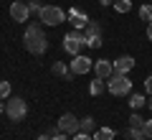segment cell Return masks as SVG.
<instances>
[{"instance_id":"obj_1","label":"cell","mask_w":152,"mask_h":140,"mask_svg":"<svg viewBox=\"0 0 152 140\" xmlns=\"http://www.w3.org/2000/svg\"><path fill=\"white\" fill-rule=\"evenodd\" d=\"M23 43H26V51H31L33 56H41L48 51V38L41 31V23H31L23 33Z\"/></svg>"},{"instance_id":"obj_2","label":"cell","mask_w":152,"mask_h":140,"mask_svg":"<svg viewBox=\"0 0 152 140\" xmlns=\"http://www.w3.org/2000/svg\"><path fill=\"white\" fill-rule=\"evenodd\" d=\"M107 89H109V94H114V97H124V94L132 92V81H129L127 74H112L107 79Z\"/></svg>"},{"instance_id":"obj_3","label":"cell","mask_w":152,"mask_h":140,"mask_svg":"<svg viewBox=\"0 0 152 140\" xmlns=\"http://www.w3.org/2000/svg\"><path fill=\"white\" fill-rule=\"evenodd\" d=\"M38 18H41L43 26H58V23H64L69 16H66L64 8H58V5H43L41 13H38Z\"/></svg>"},{"instance_id":"obj_4","label":"cell","mask_w":152,"mask_h":140,"mask_svg":"<svg viewBox=\"0 0 152 140\" xmlns=\"http://www.w3.org/2000/svg\"><path fill=\"white\" fill-rule=\"evenodd\" d=\"M5 115L13 120V122H20V120L28 115V102H26V99H20V97H8Z\"/></svg>"},{"instance_id":"obj_5","label":"cell","mask_w":152,"mask_h":140,"mask_svg":"<svg viewBox=\"0 0 152 140\" xmlns=\"http://www.w3.org/2000/svg\"><path fill=\"white\" fill-rule=\"evenodd\" d=\"M86 38H84V33H79L74 28L71 33H66L64 36V51L66 54H71V56H76V54H81V46H86Z\"/></svg>"},{"instance_id":"obj_6","label":"cell","mask_w":152,"mask_h":140,"mask_svg":"<svg viewBox=\"0 0 152 140\" xmlns=\"http://www.w3.org/2000/svg\"><path fill=\"white\" fill-rule=\"evenodd\" d=\"M56 125H58V130H61V133H66V135H76L79 130H81V120H76V115H71V112L61 115Z\"/></svg>"},{"instance_id":"obj_7","label":"cell","mask_w":152,"mask_h":140,"mask_svg":"<svg viewBox=\"0 0 152 140\" xmlns=\"http://www.w3.org/2000/svg\"><path fill=\"white\" fill-rule=\"evenodd\" d=\"M10 18L18 21V23H26L28 18H31V8H28V3H23V0L10 3Z\"/></svg>"},{"instance_id":"obj_8","label":"cell","mask_w":152,"mask_h":140,"mask_svg":"<svg viewBox=\"0 0 152 140\" xmlns=\"http://www.w3.org/2000/svg\"><path fill=\"white\" fill-rule=\"evenodd\" d=\"M91 69H94V61L89 59V56H84V54L74 56V61H71V71H74V74H89Z\"/></svg>"},{"instance_id":"obj_9","label":"cell","mask_w":152,"mask_h":140,"mask_svg":"<svg viewBox=\"0 0 152 140\" xmlns=\"http://www.w3.org/2000/svg\"><path fill=\"white\" fill-rule=\"evenodd\" d=\"M94 74H96L99 79H104V81H107L109 76L114 74V64H112V61H107V59H99V61H94Z\"/></svg>"},{"instance_id":"obj_10","label":"cell","mask_w":152,"mask_h":140,"mask_svg":"<svg viewBox=\"0 0 152 140\" xmlns=\"http://www.w3.org/2000/svg\"><path fill=\"white\" fill-rule=\"evenodd\" d=\"M114 64V74H129L132 69H134V59L132 56H119L117 61H112Z\"/></svg>"},{"instance_id":"obj_11","label":"cell","mask_w":152,"mask_h":140,"mask_svg":"<svg viewBox=\"0 0 152 140\" xmlns=\"http://www.w3.org/2000/svg\"><path fill=\"white\" fill-rule=\"evenodd\" d=\"M69 23H71V26L76 28V31H79V28H86L89 18L84 16V13L79 10V8H71V10H69Z\"/></svg>"},{"instance_id":"obj_12","label":"cell","mask_w":152,"mask_h":140,"mask_svg":"<svg viewBox=\"0 0 152 140\" xmlns=\"http://www.w3.org/2000/svg\"><path fill=\"white\" fill-rule=\"evenodd\" d=\"M53 74H56V76H66V79H71V76H74V71H71V66H66L64 61H56V64H53Z\"/></svg>"},{"instance_id":"obj_13","label":"cell","mask_w":152,"mask_h":140,"mask_svg":"<svg viewBox=\"0 0 152 140\" xmlns=\"http://www.w3.org/2000/svg\"><path fill=\"white\" fill-rule=\"evenodd\" d=\"M91 36H102V26L96 21H89L86 28H84V38H91Z\"/></svg>"},{"instance_id":"obj_14","label":"cell","mask_w":152,"mask_h":140,"mask_svg":"<svg viewBox=\"0 0 152 140\" xmlns=\"http://www.w3.org/2000/svg\"><path fill=\"white\" fill-rule=\"evenodd\" d=\"M145 104H147V97H145V94H129V107L134 110V112H137V110H142Z\"/></svg>"},{"instance_id":"obj_15","label":"cell","mask_w":152,"mask_h":140,"mask_svg":"<svg viewBox=\"0 0 152 140\" xmlns=\"http://www.w3.org/2000/svg\"><path fill=\"white\" fill-rule=\"evenodd\" d=\"M114 135L117 133H114L112 127H99L96 133H94V140H114Z\"/></svg>"},{"instance_id":"obj_16","label":"cell","mask_w":152,"mask_h":140,"mask_svg":"<svg viewBox=\"0 0 152 140\" xmlns=\"http://www.w3.org/2000/svg\"><path fill=\"white\" fill-rule=\"evenodd\" d=\"M104 87H107V84H104V79H99V76H96V79H94L91 84H89V92H91L94 97H99V94L104 92Z\"/></svg>"},{"instance_id":"obj_17","label":"cell","mask_w":152,"mask_h":140,"mask_svg":"<svg viewBox=\"0 0 152 140\" xmlns=\"http://www.w3.org/2000/svg\"><path fill=\"white\" fill-rule=\"evenodd\" d=\"M145 122H147V120H142V117H140V115H137V112H132V115H129V127L145 130Z\"/></svg>"},{"instance_id":"obj_18","label":"cell","mask_w":152,"mask_h":140,"mask_svg":"<svg viewBox=\"0 0 152 140\" xmlns=\"http://www.w3.org/2000/svg\"><path fill=\"white\" fill-rule=\"evenodd\" d=\"M132 8V0H114V10L117 13H129Z\"/></svg>"},{"instance_id":"obj_19","label":"cell","mask_w":152,"mask_h":140,"mask_svg":"<svg viewBox=\"0 0 152 140\" xmlns=\"http://www.w3.org/2000/svg\"><path fill=\"white\" fill-rule=\"evenodd\" d=\"M140 18H142L145 23H150V21H152V5H147V3H145V5L140 8Z\"/></svg>"},{"instance_id":"obj_20","label":"cell","mask_w":152,"mask_h":140,"mask_svg":"<svg viewBox=\"0 0 152 140\" xmlns=\"http://www.w3.org/2000/svg\"><path fill=\"white\" fill-rule=\"evenodd\" d=\"M10 92H13L10 81H0V99H8V97H10Z\"/></svg>"},{"instance_id":"obj_21","label":"cell","mask_w":152,"mask_h":140,"mask_svg":"<svg viewBox=\"0 0 152 140\" xmlns=\"http://www.w3.org/2000/svg\"><path fill=\"white\" fill-rule=\"evenodd\" d=\"M84 43H86L89 49H99V46H102V36H91V38H86Z\"/></svg>"},{"instance_id":"obj_22","label":"cell","mask_w":152,"mask_h":140,"mask_svg":"<svg viewBox=\"0 0 152 140\" xmlns=\"http://www.w3.org/2000/svg\"><path fill=\"white\" fill-rule=\"evenodd\" d=\"M127 135H129V140H137V138H145V130H137V127H129V130H127Z\"/></svg>"},{"instance_id":"obj_23","label":"cell","mask_w":152,"mask_h":140,"mask_svg":"<svg viewBox=\"0 0 152 140\" xmlns=\"http://www.w3.org/2000/svg\"><path fill=\"white\" fill-rule=\"evenodd\" d=\"M81 130H84V133L94 130V117H84V120H81Z\"/></svg>"},{"instance_id":"obj_24","label":"cell","mask_w":152,"mask_h":140,"mask_svg":"<svg viewBox=\"0 0 152 140\" xmlns=\"http://www.w3.org/2000/svg\"><path fill=\"white\" fill-rule=\"evenodd\" d=\"M28 8H31V13H41V3H38V0H31V3H28Z\"/></svg>"},{"instance_id":"obj_25","label":"cell","mask_w":152,"mask_h":140,"mask_svg":"<svg viewBox=\"0 0 152 140\" xmlns=\"http://www.w3.org/2000/svg\"><path fill=\"white\" fill-rule=\"evenodd\" d=\"M74 140H94V138H91L89 133H84V130H79V133L74 135Z\"/></svg>"},{"instance_id":"obj_26","label":"cell","mask_w":152,"mask_h":140,"mask_svg":"<svg viewBox=\"0 0 152 140\" xmlns=\"http://www.w3.org/2000/svg\"><path fill=\"white\" fill-rule=\"evenodd\" d=\"M145 138H152V120L145 122Z\"/></svg>"},{"instance_id":"obj_27","label":"cell","mask_w":152,"mask_h":140,"mask_svg":"<svg viewBox=\"0 0 152 140\" xmlns=\"http://www.w3.org/2000/svg\"><path fill=\"white\" fill-rule=\"evenodd\" d=\"M145 89H147V94H152V74L145 79Z\"/></svg>"},{"instance_id":"obj_28","label":"cell","mask_w":152,"mask_h":140,"mask_svg":"<svg viewBox=\"0 0 152 140\" xmlns=\"http://www.w3.org/2000/svg\"><path fill=\"white\" fill-rule=\"evenodd\" d=\"M51 140H74V138H69V135H66V133H58V135H53V138H51Z\"/></svg>"},{"instance_id":"obj_29","label":"cell","mask_w":152,"mask_h":140,"mask_svg":"<svg viewBox=\"0 0 152 140\" xmlns=\"http://www.w3.org/2000/svg\"><path fill=\"white\" fill-rule=\"evenodd\" d=\"M147 41H152V21L147 23Z\"/></svg>"},{"instance_id":"obj_30","label":"cell","mask_w":152,"mask_h":140,"mask_svg":"<svg viewBox=\"0 0 152 140\" xmlns=\"http://www.w3.org/2000/svg\"><path fill=\"white\" fill-rule=\"evenodd\" d=\"M36 140H51V135H48V133H46V135H38Z\"/></svg>"},{"instance_id":"obj_31","label":"cell","mask_w":152,"mask_h":140,"mask_svg":"<svg viewBox=\"0 0 152 140\" xmlns=\"http://www.w3.org/2000/svg\"><path fill=\"white\" fill-rule=\"evenodd\" d=\"M114 0H99V5H112Z\"/></svg>"},{"instance_id":"obj_32","label":"cell","mask_w":152,"mask_h":140,"mask_svg":"<svg viewBox=\"0 0 152 140\" xmlns=\"http://www.w3.org/2000/svg\"><path fill=\"white\" fill-rule=\"evenodd\" d=\"M0 112H5V102L3 99H0Z\"/></svg>"},{"instance_id":"obj_33","label":"cell","mask_w":152,"mask_h":140,"mask_svg":"<svg viewBox=\"0 0 152 140\" xmlns=\"http://www.w3.org/2000/svg\"><path fill=\"white\" fill-rule=\"evenodd\" d=\"M147 107H150V110H152V94H150V99H147Z\"/></svg>"},{"instance_id":"obj_34","label":"cell","mask_w":152,"mask_h":140,"mask_svg":"<svg viewBox=\"0 0 152 140\" xmlns=\"http://www.w3.org/2000/svg\"><path fill=\"white\" fill-rule=\"evenodd\" d=\"M137 140H150V138H137Z\"/></svg>"}]
</instances>
